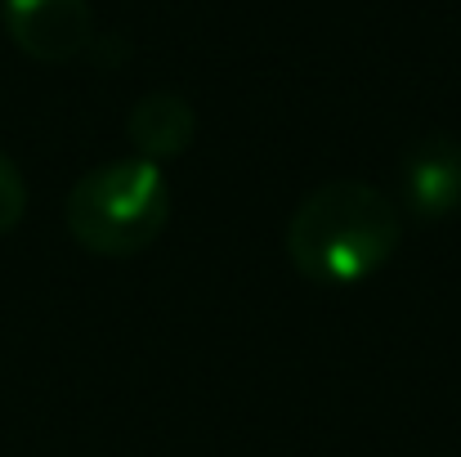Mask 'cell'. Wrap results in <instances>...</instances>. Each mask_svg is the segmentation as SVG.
Here are the masks:
<instances>
[{"mask_svg":"<svg viewBox=\"0 0 461 457\" xmlns=\"http://www.w3.org/2000/svg\"><path fill=\"white\" fill-rule=\"evenodd\" d=\"M399 193H403V206L435 224V220H448L461 211V140L457 135H444V131H430L421 140H412L403 161H399Z\"/></svg>","mask_w":461,"mask_h":457,"instance_id":"277c9868","label":"cell"},{"mask_svg":"<svg viewBox=\"0 0 461 457\" xmlns=\"http://www.w3.org/2000/svg\"><path fill=\"white\" fill-rule=\"evenodd\" d=\"M403 238L394 202L363 179H327L287 220V260L318 288H358L390 265Z\"/></svg>","mask_w":461,"mask_h":457,"instance_id":"6da1fadb","label":"cell"},{"mask_svg":"<svg viewBox=\"0 0 461 457\" xmlns=\"http://www.w3.org/2000/svg\"><path fill=\"white\" fill-rule=\"evenodd\" d=\"M9 41L36 63H68L95 45L90 0H0Z\"/></svg>","mask_w":461,"mask_h":457,"instance_id":"3957f363","label":"cell"},{"mask_svg":"<svg viewBox=\"0 0 461 457\" xmlns=\"http://www.w3.org/2000/svg\"><path fill=\"white\" fill-rule=\"evenodd\" d=\"M23 215H27V179H23L18 161L0 149V238L9 229H18Z\"/></svg>","mask_w":461,"mask_h":457,"instance_id":"8992f818","label":"cell"},{"mask_svg":"<svg viewBox=\"0 0 461 457\" xmlns=\"http://www.w3.org/2000/svg\"><path fill=\"white\" fill-rule=\"evenodd\" d=\"M126 140L135 144V157H144L153 166L175 161L197 140V113L175 90H149L126 113Z\"/></svg>","mask_w":461,"mask_h":457,"instance_id":"5b68a950","label":"cell"},{"mask_svg":"<svg viewBox=\"0 0 461 457\" xmlns=\"http://www.w3.org/2000/svg\"><path fill=\"white\" fill-rule=\"evenodd\" d=\"M68 233L90 256H140L170 224V184L144 157H117L86 170L63 206Z\"/></svg>","mask_w":461,"mask_h":457,"instance_id":"7a4b0ae2","label":"cell"}]
</instances>
